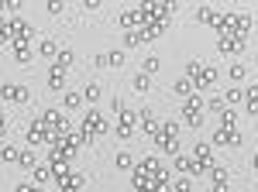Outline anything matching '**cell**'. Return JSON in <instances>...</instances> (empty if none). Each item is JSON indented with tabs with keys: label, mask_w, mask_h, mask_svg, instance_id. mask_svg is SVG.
Returning a JSON list of instances; mask_svg holds the SVG:
<instances>
[{
	"label": "cell",
	"mask_w": 258,
	"mask_h": 192,
	"mask_svg": "<svg viewBox=\"0 0 258 192\" xmlns=\"http://www.w3.org/2000/svg\"><path fill=\"white\" fill-rule=\"evenodd\" d=\"M80 131H83V141H86V144H93V141H97V137L107 131V120H103V114H100V110H90V114L83 117Z\"/></svg>",
	"instance_id": "obj_1"
},
{
	"label": "cell",
	"mask_w": 258,
	"mask_h": 192,
	"mask_svg": "<svg viewBox=\"0 0 258 192\" xmlns=\"http://www.w3.org/2000/svg\"><path fill=\"white\" fill-rule=\"evenodd\" d=\"M179 124H162L159 134H155V144H159L165 154H179Z\"/></svg>",
	"instance_id": "obj_2"
},
{
	"label": "cell",
	"mask_w": 258,
	"mask_h": 192,
	"mask_svg": "<svg viewBox=\"0 0 258 192\" xmlns=\"http://www.w3.org/2000/svg\"><path fill=\"white\" fill-rule=\"evenodd\" d=\"M200 120H203V100L193 93V96H186V103H182V124L200 127Z\"/></svg>",
	"instance_id": "obj_3"
},
{
	"label": "cell",
	"mask_w": 258,
	"mask_h": 192,
	"mask_svg": "<svg viewBox=\"0 0 258 192\" xmlns=\"http://www.w3.org/2000/svg\"><path fill=\"white\" fill-rule=\"evenodd\" d=\"M186 76L193 79L197 86H203V89H207V86H214V79H217V72H214V69H207L203 62H189V69H186Z\"/></svg>",
	"instance_id": "obj_4"
},
{
	"label": "cell",
	"mask_w": 258,
	"mask_h": 192,
	"mask_svg": "<svg viewBox=\"0 0 258 192\" xmlns=\"http://www.w3.org/2000/svg\"><path fill=\"white\" fill-rule=\"evenodd\" d=\"M0 96L4 100H11V103H28V86H0Z\"/></svg>",
	"instance_id": "obj_5"
},
{
	"label": "cell",
	"mask_w": 258,
	"mask_h": 192,
	"mask_svg": "<svg viewBox=\"0 0 258 192\" xmlns=\"http://www.w3.org/2000/svg\"><path fill=\"white\" fill-rule=\"evenodd\" d=\"M117 114H120L117 134L120 137H131V134H135V120H138V114H131V110H117Z\"/></svg>",
	"instance_id": "obj_6"
},
{
	"label": "cell",
	"mask_w": 258,
	"mask_h": 192,
	"mask_svg": "<svg viewBox=\"0 0 258 192\" xmlns=\"http://www.w3.org/2000/svg\"><path fill=\"white\" fill-rule=\"evenodd\" d=\"M193 154H197V168H200V175L214 168V158H210V148H207V144H197V148H193Z\"/></svg>",
	"instance_id": "obj_7"
},
{
	"label": "cell",
	"mask_w": 258,
	"mask_h": 192,
	"mask_svg": "<svg viewBox=\"0 0 258 192\" xmlns=\"http://www.w3.org/2000/svg\"><path fill=\"white\" fill-rule=\"evenodd\" d=\"M138 120H141V124H145V131H148V134H152V137L159 134V127H162V124H155V114H152L148 107H141V110H138Z\"/></svg>",
	"instance_id": "obj_8"
},
{
	"label": "cell",
	"mask_w": 258,
	"mask_h": 192,
	"mask_svg": "<svg viewBox=\"0 0 258 192\" xmlns=\"http://www.w3.org/2000/svg\"><path fill=\"white\" fill-rule=\"evenodd\" d=\"M83 189V175L80 172H69L62 178V192H80Z\"/></svg>",
	"instance_id": "obj_9"
},
{
	"label": "cell",
	"mask_w": 258,
	"mask_h": 192,
	"mask_svg": "<svg viewBox=\"0 0 258 192\" xmlns=\"http://www.w3.org/2000/svg\"><path fill=\"white\" fill-rule=\"evenodd\" d=\"M62 82H66V69L52 65V69H48V86H52V89H62Z\"/></svg>",
	"instance_id": "obj_10"
},
{
	"label": "cell",
	"mask_w": 258,
	"mask_h": 192,
	"mask_svg": "<svg viewBox=\"0 0 258 192\" xmlns=\"http://www.w3.org/2000/svg\"><path fill=\"white\" fill-rule=\"evenodd\" d=\"M210 172H214V192H227V172L217 168V165H214Z\"/></svg>",
	"instance_id": "obj_11"
},
{
	"label": "cell",
	"mask_w": 258,
	"mask_h": 192,
	"mask_svg": "<svg viewBox=\"0 0 258 192\" xmlns=\"http://www.w3.org/2000/svg\"><path fill=\"white\" fill-rule=\"evenodd\" d=\"M83 100H86L83 93H66V96H62V107H66V110H76Z\"/></svg>",
	"instance_id": "obj_12"
},
{
	"label": "cell",
	"mask_w": 258,
	"mask_h": 192,
	"mask_svg": "<svg viewBox=\"0 0 258 192\" xmlns=\"http://www.w3.org/2000/svg\"><path fill=\"white\" fill-rule=\"evenodd\" d=\"M135 89H138V93H148V89H152V76H148V72L135 76Z\"/></svg>",
	"instance_id": "obj_13"
},
{
	"label": "cell",
	"mask_w": 258,
	"mask_h": 192,
	"mask_svg": "<svg viewBox=\"0 0 258 192\" xmlns=\"http://www.w3.org/2000/svg\"><path fill=\"white\" fill-rule=\"evenodd\" d=\"M0 158H4V161H18L21 151L14 148V144H4V148H0Z\"/></svg>",
	"instance_id": "obj_14"
},
{
	"label": "cell",
	"mask_w": 258,
	"mask_h": 192,
	"mask_svg": "<svg viewBox=\"0 0 258 192\" xmlns=\"http://www.w3.org/2000/svg\"><path fill=\"white\" fill-rule=\"evenodd\" d=\"M114 165H117V168H135V158H131V154H124V151H120L117 158H114Z\"/></svg>",
	"instance_id": "obj_15"
},
{
	"label": "cell",
	"mask_w": 258,
	"mask_h": 192,
	"mask_svg": "<svg viewBox=\"0 0 258 192\" xmlns=\"http://www.w3.org/2000/svg\"><path fill=\"white\" fill-rule=\"evenodd\" d=\"M38 52H41L45 58H52V55H55V41H52V38H45V41L38 45Z\"/></svg>",
	"instance_id": "obj_16"
},
{
	"label": "cell",
	"mask_w": 258,
	"mask_h": 192,
	"mask_svg": "<svg viewBox=\"0 0 258 192\" xmlns=\"http://www.w3.org/2000/svg\"><path fill=\"white\" fill-rule=\"evenodd\" d=\"M176 93L179 96H193V82H189V79H179V82H176Z\"/></svg>",
	"instance_id": "obj_17"
},
{
	"label": "cell",
	"mask_w": 258,
	"mask_h": 192,
	"mask_svg": "<svg viewBox=\"0 0 258 192\" xmlns=\"http://www.w3.org/2000/svg\"><path fill=\"white\" fill-rule=\"evenodd\" d=\"M141 72H148V76H155V72H159V58H145V65H141Z\"/></svg>",
	"instance_id": "obj_18"
},
{
	"label": "cell",
	"mask_w": 258,
	"mask_h": 192,
	"mask_svg": "<svg viewBox=\"0 0 258 192\" xmlns=\"http://www.w3.org/2000/svg\"><path fill=\"white\" fill-rule=\"evenodd\" d=\"M55 65H59V69H69V65H73V52H59Z\"/></svg>",
	"instance_id": "obj_19"
},
{
	"label": "cell",
	"mask_w": 258,
	"mask_h": 192,
	"mask_svg": "<svg viewBox=\"0 0 258 192\" xmlns=\"http://www.w3.org/2000/svg\"><path fill=\"white\" fill-rule=\"evenodd\" d=\"M21 165L24 168H35V151H21Z\"/></svg>",
	"instance_id": "obj_20"
},
{
	"label": "cell",
	"mask_w": 258,
	"mask_h": 192,
	"mask_svg": "<svg viewBox=\"0 0 258 192\" xmlns=\"http://www.w3.org/2000/svg\"><path fill=\"white\" fill-rule=\"evenodd\" d=\"M83 96H86L90 103H97V100H100V86H86V93H83Z\"/></svg>",
	"instance_id": "obj_21"
},
{
	"label": "cell",
	"mask_w": 258,
	"mask_h": 192,
	"mask_svg": "<svg viewBox=\"0 0 258 192\" xmlns=\"http://www.w3.org/2000/svg\"><path fill=\"white\" fill-rule=\"evenodd\" d=\"M248 110L258 114V93H248Z\"/></svg>",
	"instance_id": "obj_22"
},
{
	"label": "cell",
	"mask_w": 258,
	"mask_h": 192,
	"mask_svg": "<svg viewBox=\"0 0 258 192\" xmlns=\"http://www.w3.org/2000/svg\"><path fill=\"white\" fill-rule=\"evenodd\" d=\"M21 7H24V0H7V11H11V14H18Z\"/></svg>",
	"instance_id": "obj_23"
},
{
	"label": "cell",
	"mask_w": 258,
	"mask_h": 192,
	"mask_svg": "<svg viewBox=\"0 0 258 192\" xmlns=\"http://www.w3.org/2000/svg\"><path fill=\"white\" fill-rule=\"evenodd\" d=\"M241 96H244V93H241V89H231V93H227V103H238Z\"/></svg>",
	"instance_id": "obj_24"
},
{
	"label": "cell",
	"mask_w": 258,
	"mask_h": 192,
	"mask_svg": "<svg viewBox=\"0 0 258 192\" xmlns=\"http://www.w3.org/2000/svg\"><path fill=\"white\" fill-rule=\"evenodd\" d=\"M176 192H193V185H189V182L182 178V182H176Z\"/></svg>",
	"instance_id": "obj_25"
},
{
	"label": "cell",
	"mask_w": 258,
	"mask_h": 192,
	"mask_svg": "<svg viewBox=\"0 0 258 192\" xmlns=\"http://www.w3.org/2000/svg\"><path fill=\"white\" fill-rule=\"evenodd\" d=\"M48 11H52V14H59V11H62V0H48Z\"/></svg>",
	"instance_id": "obj_26"
},
{
	"label": "cell",
	"mask_w": 258,
	"mask_h": 192,
	"mask_svg": "<svg viewBox=\"0 0 258 192\" xmlns=\"http://www.w3.org/2000/svg\"><path fill=\"white\" fill-rule=\"evenodd\" d=\"M14 192H41V189H38V185H18Z\"/></svg>",
	"instance_id": "obj_27"
},
{
	"label": "cell",
	"mask_w": 258,
	"mask_h": 192,
	"mask_svg": "<svg viewBox=\"0 0 258 192\" xmlns=\"http://www.w3.org/2000/svg\"><path fill=\"white\" fill-rule=\"evenodd\" d=\"M4 127H7V120H4V114H0V134H4Z\"/></svg>",
	"instance_id": "obj_28"
},
{
	"label": "cell",
	"mask_w": 258,
	"mask_h": 192,
	"mask_svg": "<svg viewBox=\"0 0 258 192\" xmlns=\"http://www.w3.org/2000/svg\"><path fill=\"white\" fill-rule=\"evenodd\" d=\"M86 7H100V0H86Z\"/></svg>",
	"instance_id": "obj_29"
},
{
	"label": "cell",
	"mask_w": 258,
	"mask_h": 192,
	"mask_svg": "<svg viewBox=\"0 0 258 192\" xmlns=\"http://www.w3.org/2000/svg\"><path fill=\"white\" fill-rule=\"evenodd\" d=\"M4 7H7V0H0V11H4Z\"/></svg>",
	"instance_id": "obj_30"
},
{
	"label": "cell",
	"mask_w": 258,
	"mask_h": 192,
	"mask_svg": "<svg viewBox=\"0 0 258 192\" xmlns=\"http://www.w3.org/2000/svg\"><path fill=\"white\" fill-rule=\"evenodd\" d=\"M255 168H258V154H255Z\"/></svg>",
	"instance_id": "obj_31"
}]
</instances>
